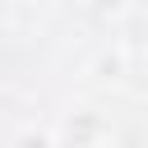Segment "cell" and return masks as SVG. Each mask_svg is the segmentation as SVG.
Masks as SVG:
<instances>
[{"instance_id":"277c9868","label":"cell","mask_w":148,"mask_h":148,"mask_svg":"<svg viewBox=\"0 0 148 148\" xmlns=\"http://www.w3.org/2000/svg\"><path fill=\"white\" fill-rule=\"evenodd\" d=\"M88 9H92L97 18H120V14L130 9V0H88Z\"/></svg>"},{"instance_id":"3957f363","label":"cell","mask_w":148,"mask_h":148,"mask_svg":"<svg viewBox=\"0 0 148 148\" xmlns=\"http://www.w3.org/2000/svg\"><path fill=\"white\" fill-rule=\"evenodd\" d=\"M14 148H56V134H46V130H23V134L14 139Z\"/></svg>"},{"instance_id":"7a4b0ae2","label":"cell","mask_w":148,"mask_h":148,"mask_svg":"<svg viewBox=\"0 0 148 148\" xmlns=\"http://www.w3.org/2000/svg\"><path fill=\"white\" fill-rule=\"evenodd\" d=\"M92 69H97V79H120V69H125V51H102Z\"/></svg>"},{"instance_id":"6da1fadb","label":"cell","mask_w":148,"mask_h":148,"mask_svg":"<svg viewBox=\"0 0 148 148\" xmlns=\"http://www.w3.org/2000/svg\"><path fill=\"white\" fill-rule=\"evenodd\" d=\"M102 134H106L102 116H97V111H88V106H74V111L65 116V125H60L56 148H97V143H102Z\"/></svg>"}]
</instances>
